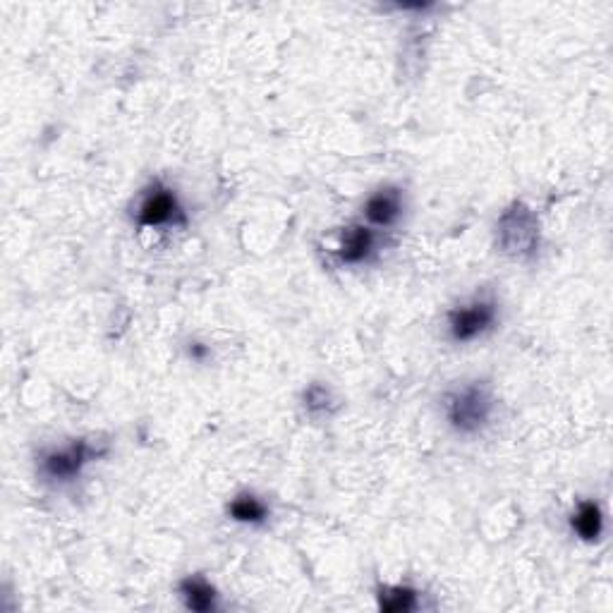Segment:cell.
<instances>
[{
    "instance_id": "obj_12",
    "label": "cell",
    "mask_w": 613,
    "mask_h": 613,
    "mask_svg": "<svg viewBox=\"0 0 613 613\" xmlns=\"http://www.w3.org/2000/svg\"><path fill=\"white\" fill-rule=\"evenodd\" d=\"M331 403H333V398H331L329 388H326V386L314 384V386L307 388L305 408H307L309 415H326V412H329V408H331Z\"/></svg>"
},
{
    "instance_id": "obj_7",
    "label": "cell",
    "mask_w": 613,
    "mask_h": 613,
    "mask_svg": "<svg viewBox=\"0 0 613 613\" xmlns=\"http://www.w3.org/2000/svg\"><path fill=\"white\" fill-rule=\"evenodd\" d=\"M376 252V233L372 226H350L343 233L341 245H338V259L343 264L357 266L364 264L372 259V254Z\"/></svg>"
},
{
    "instance_id": "obj_3",
    "label": "cell",
    "mask_w": 613,
    "mask_h": 613,
    "mask_svg": "<svg viewBox=\"0 0 613 613\" xmlns=\"http://www.w3.org/2000/svg\"><path fill=\"white\" fill-rule=\"evenodd\" d=\"M499 242L511 257H530L539 245L537 216L525 204L515 202L499 218Z\"/></svg>"
},
{
    "instance_id": "obj_6",
    "label": "cell",
    "mask_w": 613,
    "mask_h": 613,
    "mask_svg": "<svg viewBox=\"0 0 613 613\" xmlns=\"http://www.w3.org/2000/svg\"><path fill=\"white\" fill-rule=\"evenodd\" d=\"M364 218L369 226L388 228L398 221L403 214V194L396 187H384V190L374 192L372 197L364 202Z\"/></svg>"
},
{
    "instance_id": "obj_11",
    "label": "cell",
    "mask_w": 613,
    "mask_h": 613,
    "mask_svg": "<svg viewBox=\"0 0 613 613\" xmlns=\"http://www.w3.org/2000/svg\"><path fill=\"white\" fill-rule=\"evenodd\" d=\"M379 606L391 613L412 611L417 606V592L403 585H386L379 590Z\"/></svg>"
},
{
    "instance_id": "obj_4",
    "label": "cell",
    "mask_w": 613,
    "mask_h": 613,
    "mask_svg": "<svg viewBox=\"0 0 613 613\" xmlns=\"http://www.w3.org/2000/svg\"><path fill=\"white\" fill-rule=\"evenodd\" d=\"M185 211L178 202V194L171 187L154 182L144 192L142 202L137 206V226L139 228H166V226H185Z\"/></svg>"
},
{
    "instance_id": "obj_1",
    "label": "cell",
    "mask_w": 613,
    "mask_h": 613,
    "mask_svg": "<svg viewBox=\"0 0 613 613\" xmlns=\"http://www.w3.org/2000/svg\"><path fill=\"white\" fill-rule=\"evenodd\" d=\"M494 408V393L487 384H479V381L455 386L441 400L443 420L460 436L482 432L494 415Z\"/></svg>"
},
{
    "instance_id": "obj_10",
    "label": "cell",
    "mask_w": 613,
    "mask_h": 613,
    "mask_svg": "<svg viewBox=\"0 0 613 613\" xmlns=\"http://www.w3.org/2000/svg\"><path fill=\"white\" fill-rule=\"evenodd\" d=\"M228 515L235 523L262 525L269 518V506L254 494H240L228 503Z\"/></svg>"
},
{
    "instance_id": "obj_5",
    "label": "cell",
    "mask_w": 613,
    "mask_h": 613,
    "mask_svg": "<svg viewBox=\"0 0 613 613\" xmlns=\"http://www.w3.org/2000/svg\"><path fill=\"white\" fill-rule=\"evenodd\" d=\"M94 458H99V451L87 441H77L65 448L48 451L41 458V472L53 482H70V479L80 477L84 465H89Z\"/></svg>"
},
{
    "instance_id": "obj_2",
    "label": "cell",
    "mask_w": 613,
    "mask_h": 613,
    "mask_svg": "<svg viewBox=\"0 0 613 613\" xmlns=\"http://www.w3.org/2000/svg\"><path fill=\"white\" fill-rule=\"evenodd\" d=\"M499 307L489 297H475V300L463 302L453 307L446 317L448 336L453 343H472L482 338L484 333L494 329Z\"/></svg>"
},
{
    "instance_id": "obj_8",
    "label": "cell",
    "mask_w": 613,
    "mask_h": 613,
    "mask_svg": "<svg viewBox=\"0 0 613 613\" xmlns=\"http://www.w3.org/2000/svg\"><path fill=\"white\" fill-rule=\"evenodd\" d=\"M180 597L190 611H214L218 594L209 580H204L202 575H187L180 582Z\"/></svg>"
},
{
    "instance_id": "obj_9",
    "label": "cell",
    "mask_w": 613,
    "mask_h": 613,
    "mask_svg": "<svg viewBox=\"0 0 613 613\" xmlns=\"http://www.w3.org/2000/svg\"><path fill=\"white\" fill-rule=\"evenodd\" d=\"M573 532L578 534L582 542H597L604 530V513L597 501H580L575 508L573 518H570Z\"/></svg>"
}]
</instances>
